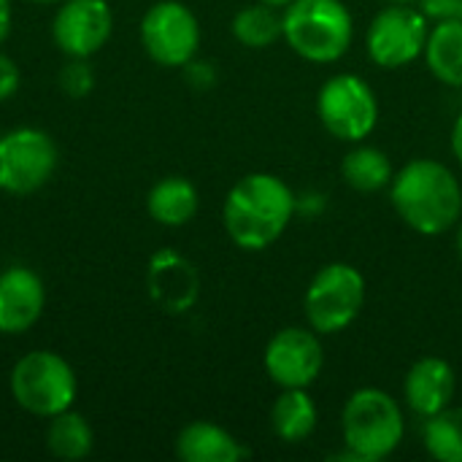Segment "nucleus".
<instances>
[{
  "instance_id": "obj_7",
  "label": "nucleus",
  "mask_w": 462,
  "mask_h": 462,
  "mask_svg": "<svg viewBox=\"0 0 462 462\" xmlns=\"http://www.w3.org/2000/svg\"><path fill=\"white\" fill-rule=\"evenodd\" d=\"M317 114L333 138L360 143L379 125V100L365 79L355 73H338L322 84L317 95Z\"/></svg>"
},
{
  "instance_id": "obj_10",
  "label": "nucleus",
  "mask_w": 462,
  "mask_h": 462,
  "mask_svg": "<svg viewBox=\"0 0 462 462\" xmlns=\"http://www.w3.org/2000/svg\"><path fill=\"white\" fill-rule=\"evenodd\" d=\"M428 35V16L420 8L390 3L371 19L365 32V49L371 62L379 68H406L425 54Z\"/></svg>"
},
{
  "instance_id": "obj_16",
  "label": "nucleus",
  "mask_w": 462,
  "mask_h": 462,
  "mask_svg": "<svg viewBox=\"0 0 462 462\" xmlns=\"http://www.w3.org/2000/svg\"><path fill=\"white\" fill-rule=\"evenodd\" d=\"M252 452L222 425L198 420L176 436V457L184 462H238Z\"/></svg>"
},
{
  "instance_id": "obj_5",
  "label": "nucleus",
  "mask_w": 462,
  "mask_h": 462,
  "mask_svg": "<svg viewBox=\"0 0 462 462\" xmlns=\"http://www.w3.org/2000/svg\"><path fill=\"white\" fill-rule=\"evenodd\" d=\"M8 390L22 411L38 420H49L73 409L79 379L62 355L51 349H32L14 363Z\"/></svg>"
},
{
  "instance_id": "obj_2",
  "label": "nucleus",
  "mask_w": 462,
  "mask_h": 462,
  "mask_svg": "<svg viewBox=\"0 0 462 462\" xmlns=\"http://www.w3.org/2000/svg\"><path fill=\"white\" fill-rule=\"evenodd\" d=\"M393 208L420 236H441L457 227L462 217V187L439 160H409L390 184Z\"/></svg>"
},
{
  "instance_id": "obj_31",
  "label": "nucleus",
  "mask_w": 462,
  "mask_h": 462,
  "mask_svg": "<svg viewBox=\"0 0 462 462\" xmlns=\"http://www.w3.org/2000/svg\"><path fill=\"white\" fill-rule=\"evenodd\" d=\"M457 254L462 260V222H457Z\"/></svg>"
},
{
  "instance_id": "obj_28",
  "label": "nucleus",
  "mask_w": 462,
  "mask_h": 462,
  "mask_svg": "<svg viewBox=\"0 0 462 462\" xmlns=\"http://www.w3.org/2000/svg\"><path fill=\"white\" fill-rule=\"evenodd\" d=\"M11 30V0H0V46Z\"/></svg>"
},
{
  "instance_id": "obj_24",
  "label": "nucleus",
  "mask_w": 462,
  "mask_h": 462,
  "mask_svg": "<svg viewBox=\"0 0 462 462\" xmlns=\"http://www.w3.org/2000/svg\"><path fill=\"white\" fill-rule=\"evenodd\" d=\"M57 84L60 89L79 100V97H87L95 87V73H92V65L87 60H79V57H68V62L60 68L57 73Z\"/></svg>"
},
{
  "instance_id": "obj_14",
  "label": "nucleus",
  "mask_w": 462,
  "mask_h": 462,
  "mask_svg": "<svg viewBox=\"0 0 462 462\" xmlns=\"http://www.w3.org/2000/svg\"><path fill=\"white\" fill-rule=\"evenodd\" d=\"M46 309L43 279L27 265H11L0 273V333H27Z\"/></svg>"
},
{
  "instance_id": "obj_8",
  "label": "nucleus",
  "mask_w": 462,
  "mask_h": 462,
  "mask_svg": "<svg viewBox=\"0 0 462 462\" xmlns=\"http://www.w3.org/2000/svg\"><path fill=\"white\" fill-rule=\"evenodd\" d=\"M60 162L57 143L38 127H14L0 135V189L32 195L54 176Z\"/></svg>"
},
{
  "instance_id": "obj_9",
  "label": "nucleus",
  "mask_w": 462,
  "mask_h": 462,
  "mask_svg": "<svg viewBox=\"0 0 462 462\" xmlns=\"http://www.w3.org/2000/svg\"><path fill=\"white\" fill-rule=\"evenodd\" d=\"M138 35L149 60L162 68H184L200 49V22L181 0L154 3L143 14Z\"/></svg>"
},
{
  "instance_id": "obj_18",
  "label": "nucleus",
  "mask_w": 462,
  "mask_h": 462,
  "mask_svg": "<svg viewBox=\"0 0 462 462\" xmlns=\"http://www.w3.org/2000/svg\"><path fill=\"white\" fill-rule=\"evenodd\" d=\"M425 62L441 84L462 89V19L436 22L425 43Z\"/></svg>"
},
{
  "instance_id": "obj_33",
  "label": "nucleus",
  "mask_w": 462,
  "mask_h": 462,
  "mask_svg": "<svg viewBox=\"0 0 462 462\" xmlns=\"http://www.w3.org/2000/svg\"><path fill=\"white\" fill-rule=\"evenodd\" d=\"M32 3H62V0H32Z\"/></svg>"
},
{
  "instance_id": "obj_27",
  "label": "nucleus",
  "mask_w": 462,
  "mask_h": 462,
  "mask_svg": "<svg viewBox=\"0 0 462 462\" xmlns=\"http://www.w3.org/2000/svg\"><path fill=\"white\" fill-rule=\"evenodd\" d=\"M184 79L192 89H208L217 81V68L211 62H200V60H189L184 65Z\"/></svg>"
},
{
  "instance_id": "obj_1",
  "label": "nucleus",
  "mask_w": 462,
  "mask_h": 462,
  "mask_svg": "<svg viewBox=\"0 0 462 462\" xmlns=\"http://www.w3.org/2000/svg\"><path fill=\"white\" fill-rule=\"evenodd\" d=\"M298 211L290 184L273 173H246L238 179L222 208L225 233L244 252H263L276 244Z\"/></svg>"
},
{
  "instance_id": "obj_26",
  "label": "nucleus",
  "mask_w": 462,
  "mask_h": 462,
  "mask_svg": "<svg viewBox=\"0 0 462 462\" xmlns=\"http://www.w3.org/2000/svg\"><path fill=\"white\" fill-rule=\"evenodd\" d=\"M420 11L433 22L462 19V0H420Z\"/></svg>"
},
{
  "instance_id": "obj_32",
  "label": "nucleus",
  "mask_w": 462,
  "mask_h": 462,
  "mask_svg": "<svg viewBox=\"0 0 462 462\" xmlns=\"http://www.w3.org/2000/svg\"><path fill=\"white\" fill-rule=\"evenodd\" d=\"M387 3H401V5H414V3H420V0H387Z\"/></svg>"
},
{
  "instance_id": "obj_3",
  "label": "nucleus",
  "mask_w": 462,
  "mask_h": 462,
  "mask_svg": "<svg viewBox=\"0 0 462 462\" xmlns=\"http://www.w3.org/2000/svg\"><path fill=\"white\" fill-rule=\"evenodd\" d=\"M282 38L298 57L330 65L349 51L355 19L341 0H292L282 14Z\"/></svg>"
},
{
  "instance_id": "obj_17",
  "label": "nucleus",
  "mask_w": 462,
  "mask_h": 462,
  "mask_svg": "<svg viewBox=\"0 0 462 462\" xmlns=\"http://www.w3.org/2000/svg\"><path fill=\"white\" fill-rule=\"evenodd\" d=\"M198 206H200V195L195 184L184 176H165L154 181V187L146 195V211L162 227L187 225L198 214Z\"/></svg>"
},
{
  "instance_id": "obj_6",
  "label": "nucleus",
  "mask_w": 462,
  "mask_h": 462,
  "mask_svg": "<svg viewBox=\"0 0 462 462\" xmlns=\"http://www.w3.org/2000/svg\"><path fill=\"white\" fill-rule=\"evenodd\" d=\"M365 279L349 263L322 265L306 287L303 311L311 330L319 336H336L346 330L363 311Z\"/></svg>"
},
{
  "instance_id": "obj_23",
  "label": "nucleus",
  "mask_w": 462,
  "mask_h": 462,
  "mask_svg": "<svg viewBox=\"0 0 462 462\" xmlns=\"http://www.w3.org/2000/svg\"><path fill=\"white\" fill-rule=\"evenodd\" d=\"M422 441L433 460L462 462V406H447L444 411L428 417Z\"/></svg>"
},
{
  "instance_id": "obj_20",
  "label": "nucleus",
  "mask_w": 462,
  "mask_h": 462,
  "mask_svg": "<svg viewBox=\"0 0 462 462\" xmlns=\"http://www.w3.org/2000/svg\"><path fill=\"white\" fill-rule=\"evenodd\" d=\"M344 181L357 192H379L393 184V160L376 146H355L341 162Z\"/></svg>"
},
{
  "instance_id": "obj_12",
  "label": "nucleus",
  "mask_w": 462,
  "mask_h": 462,
  "mask_svg": "<svg viewBox=\"0 0 462 462\" xmlns=\"http://www.w3.org/2000/svg\"><path fill=\"white\" fill-rule=\"evenodd\" d=\"M114 30L108 0H62L51 19V41L65 57L89 60L97 54Z\"/></svg>"
},
{
  "instance_id": "obj_4",
  "label": "nucleus",
  "mask_w": 462,
  "mask_h": 462,
  "mask_svg": "<svg viewBox=\"0 0 462 462\" xmlns=\"http://www.w3.org/2000/svg\"><path fill=\"white\" fill-rule=\"evenodd\" d=\"M341 433L346 449L360 462L387 460L406 436V420L398 401L376 387L349 395L341 411Z\"/></svg>"
},
{
  "instance_id": "obj_30",
  "label": "nucleus",
  "mask_w": 462,
  "mask_h": 462,
  "mask_svg": "<svg viewBox=\"0 0 462 462\" xmlns=\"http://www.w3.org/2000/svg\"><path fill=\"white\" fill-rule=\"evenodd\" d=\"M260 3H268V5H273V8H284V5H290L292 0H260Z\"/></svg>"
},
{
  "instance_id": "obj_29",
  "label": "nucleus",
  "mask_w": 462,
  "mask_h": 462,
  "mask_svg": "<svg viewBox=\"0 0 462 462\" xmlns=\"http://www.w3.org/2000/svg\"><path fill=\"white\" fill-rule=\"evenodd\" d=\"M452 154L457 157V162L462 165V111L460 116L455 119V125H452Z\"/></svg>"
},
{
  "instance_id": "obj_13",
  "label": "nucleus",
  "mask_w": 462,
  "mask_h": 462,
  "mask_svg": "<svg viewBox=\"0 0 462 462\" xmlns=\"http://www.w3.org/2000/svg\"><path fill=\"white\" fill-rule=\"evenodd\" d=\"M149 298L165 314H187L200 295V276L195 265L176 249H160L146 265Z\"/></svg>"
},
{
  "instance_id": "obj_11",
  "label": "nucleus",
  "mask_w": 462,
  "mask_h": 462,
  "mask_svg": "<svg viewBox=\"0 0 462 462\" xmlns=\"http://www.w3.org/2000/svg\"><path fill=\"white\" fill-rule=\"evenodd\" d=\"M263 365L268 379L282 390H309L325 365L319 333L311 328H282L265 346Z\"/></svg>"
},
{
  "instance_id": "obj_25",
  "label": "nucleus",
  "mask_w": 462,
  "mask_h": 462,
  "mask_svg": "<svg viewBox=\"0 0 462 462\" xmlns=\"http://www.w3.org/2000/svg\"><path fill=\"white\" fill-rule=\"evenodd\" d=\"M22 84V70L16 65V60L5 51H0V103L11 100L16 95Z\"/></svg>"
},
{
  "instance_id": "obj_21",
  "label": "nucleus",
  "mask_w": 462,
  "mask_h": 462,
  "mask_svg": "<svg viewBox=\"0 0 462 462\" xmlns=\"http://www.w3.org/2000/svg\"><path fill=\"white\" fill-rule=\"evenodd\" d=\"M92 447H95V433L79 411L68 409L62 414L49 417L46 449L57 460H84L92 452Z\"/></svg>"
},
{
  "instance_id": "obj_19",
  "label": "nucleus",
  "mask_w": 462,
  "mask_h": 462,
  "mask_svg": "<svg viewBox=\"0 0 462 462\" xmlns=\"http://www.w3.org/2000/svg\"><path fill=\"white\" fill-rule=\"evenodd\" d=\"M271 428L287 444H300L317 430V403L300 387L282 390L271 406Z\"/></svg>"
},
{
  "instance_id": "obj_15",
  "label": "nucleus",
  "mask_w": 462,
  "mask_h": 462,
  "mask_svg": "<svg viewBox=\"0 0 462 462\" xmlns=\"http://www.w3.org/2000/svg\"><path fill=\"white\" fill-rule=\"evenodd\" d=\"M455 390H457L455 368L444 357H433V355L420 357L403 379V398L411 414L422 420L452 406Z\"/></svg>"
},
{
  "instance_id": "obj_22",
  "label": "nucleus",
  "mask_w": 462,
  "mask_h": 462,
  "mask_svg": "<svg viewBox=\"0 0 462 462\" xmlns=\"http://www.w3.org/2000/svg\"><path fill=\"white\" fill-rule=\"evenodd\" d=\"M233 38L246 46V49H265L271 43H276L282 38V14H276L273 5L268 3H252L244 5L236 16H233Z\"/></svg>"
}]
</instances>
